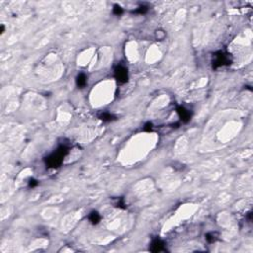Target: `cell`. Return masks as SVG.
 I'll use <instances>...</instances> for the list:
<instances>
[{"mask_svg": "<svg viewBox=\"0 0 253 253\" xmlns=\"http://www.w3.org/2000/svg\"><path fill=\"white\" fill-rule=\"evenodd\" d=\"M113 13L117 16L123 14V8L120 5H118V4H116V5H114V8H113Z\"/></svg>", "mask_w": 253, "mask_h": 253, "instance_id": "8fae6325", "label": "cell"}, {"mask_svg": "<svg viewBox=\"0 0 253 253\" xmlns=\"http://www.w3.org/2000/svg\"><path fill=\"white\" fill-rule=\"evenodd\" d=\"M68 152V147L66 146H59V148L56 149V152L52 153L51 155H49L48 157H45V162L47 165L48 168H57L60 167L61 163H63L64 156L67 154Z\"/></svg>", "mask_w": 253, "mask_h": 253, "instance_id": "6da1fadb", "label": "cell"}, {"mask_svg": "<svg viewBox=\"0 0 253 253\" xmlns=\"http://www.w3.org/2000/svg\"><path fill=\"white\" fill-rule=\"evenodd\" d=\"M3 32H4V26L1 25V33H3Z\"/></svg>", "mask_w": 253, "mask_h": 253, "instance_id": "2e32d148", "label": "cell"}, {"mask_svg": "<svg viewBox=\"0 0 253 253\" xmlns=\"http://www.w3.org/2000/svg\"><path fill=\"white\" fill-rule=\"evenodd\" d=\"M143 131L144 132H151L152 131V124L150 122H147L146 125L143 126Z\"/></svg>", "mask_w": 253, "mask_h": 253, "instance_id": "5bb4252c", "label": "cell"}, {"mask_svg": "<svg viewBox=\"0 0 253 253\" xmlns=\"http://www.w3.org/2000/svg\"><path fill=\"white\" fill-rule=\"evenodd\" d=\"M147 11H148L147 6H146V5H140V6H139L138 8H136V9L134 12H135V13H136V14L143 15V14H146Z\"/></svg>", "mask_w": 253, "mask_h": 253, "instance_id": "30bf717a", "label": "cell"}, {"mask_svg": "<svg viewBox=\"0 0 253 253\" xmlns=\"http://www.w3.org/2000/svg\"><path fill=\"white\" fill-rule=\"evenodd\" d=\"M218 237H219V235H218V233H215V232H209V233L206 234V240L210 243L217 241Z\"/></svg>", "mask_w": 253, "mask_h": 253, "instance_id": "9c48e42d", "label": "cell"}, {"mask_svg": "<svg viewBox=\"0 0 253 253\" xmlns=\"http://www.w3.org/2000/svg\"><path fill=\"white\" fill-rule=\"evenodd\" d=\"M116 206L118 207V208H122V209H125V201H124L123 198H119L117 200V203H116Z\"/></svg>", "mask_w": 253, "mask_h": 253, "instance_id": "4fadbf2b", "label": "cell"}, {"mask_svg": "<svg viewBox=\"0 0 253 253\" xmlns=\"http://www.w3.org/2000/svg\"><path fill=\"white\" fill-rule=\"evenodd\" d=\"M89 221L91 222V223L92 225H97V223H99V222H100V219H101V217H100V215H99L98 211H91L90 215H89Z\"/></svg>", "mask_w": 253, "mask_h": 253, "instance_id": "ba28073f", "label": "cell"}, {"mask_svg": "<svg viewBox=\"0 0 253 253\" xmlns=\"http://www.w3.org/2000/svg\"><path fill=\"white\" fill-rule=\"evenodd\" d=\"M114 75L115 78L117 79L120 83H126L128 80V72L126 66L122 64L117 65L114 70Z\"/></svg>", "mask_w": 253, "mask_h": 253, "instance_id": "3957f363", "label": "cell"}, {"mask_svg": "<svg viewBox=\"0 0 253 253\" xmlns=\"http://www.w3.org/2000/svg\"><path fill=\"white\" fill-rule=\"evenodd\" d=\"M38 184H39L38 181H37L36 179H33L32 178V179L29 180V187L30 188H35L36 186H38Z\"/></svg>", "mask_w": 253, "mask_h": 253, "instance_id": "9a60e30c", "label": "cell"}, {"mask_svg": "<svg viewBox=\"0 0 253 253\" xmlns=\"http://www.w3.org/2000/svg\"><path fill=\"white\" fill-rule=\"evenodd\" d=\"M232 63V59L230 53L226 52L219 51L215 52L213 55V60H211V64H213V68H219L222 66H226L230 65Z\"/></svg>", "mask_w": 253, "mask_h": 253, "instance_id": "7a4b0ae2", "label": "cell"}, {"mask_svg": "<svg viewBox=\"0 0 253 253\" xmlns=\"http://www.w3.org/2000/svg\"><path fill=\"white\" fill-rule=\"evenodd\" d=\"M176 112L178 117L183 123H188L191 120V113L184 106H178L176 108Z\"/></svg>", "mask_w": 253, "mask_h": 253, "instance_id": "277c9868", "label": "cell"}, {"mask_svg": "<svg viewBox=\"0 0 253 253\" xmlns=\"http://www.w3.org/2000/svg\"><path fill=\"white\" fill-rule=\"evenodd\" d=\"M99 119L102 120L103 122H112V121H115L116 120V117L113 115L109 113V112H103L100 115H99Z\"/></svg>", "mask_w": 253, "mask_h": 253, "instance_id": "52a82bcc", "label": "cell"}, {"mask_svg": "<svg viewBox=\"0 0 253 253\" xmlns=\"http://www.w3.org/2000/svg\"><path fill=\"white\" fill-rule=\"evenodd\" d=\"M165 36H166V33L162 30H157L155 32V37L157 40H163L165 38Z\"/></svg>", "mask_w": 253, "mask_h": 253, "instance_id": "7c38bea8", "label": "cell"}, {"mask_svg": "<svg viewBox=\"0 0 253 253\" xmlns=\"http://www.w3.org/2000/svg\"><path fill=\"white\" fill-rule=\"evenodd\" d=\"M149 250L151 252H162L165 251V244L161 239L155 238L153 239L150 245H149Z\"/></svg>", "mask_w": 253, "mask_h": 253, "instance_id": "5b68a950", "label": "cell"}, {"mask_svg": "<svg viewBox=\"0 0 253 253\" xmlns=\"http://www.w3.org/2000/svg\"><path fill=\"white\" fill-rule=\"evenodd\" d=\"M87 83V77L84 73H79L76 77V85L78 88H83Z\"/></svg>", "mask_w": 253, "mask_h": 253, "instance_id": "8992f818", "label": "cell"}]
</instances>
